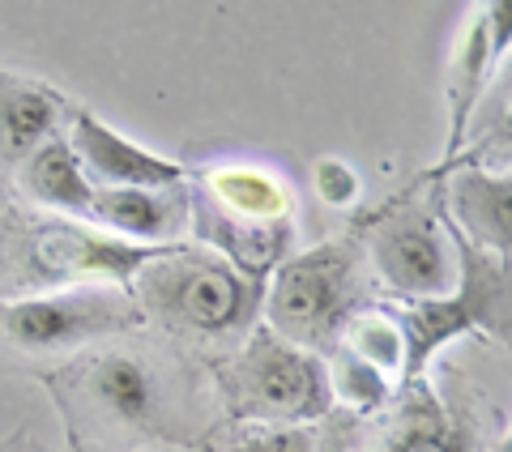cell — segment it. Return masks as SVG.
Instances as JSON below:
<instances>
[{"label": "cell", "mask_w": 512, "mask_h": 452, "mask_svg": "<svg viewBox=\"0 0 512 452\" xmlns=\"http://www.w3.org/2000/svg\"><path fill=\"white\" fill-rule=\"evenodd\" d=\"M508 350H512V342H508ZM495 452H512V427L500 435V440H495Z\"/></svg>", "instance_id": "21"}, {"label": "cell", "mask_w": 512, "mask_h": 452, "mask_svg": "<svg viewBox=\"0 0 512 452\" xmlns=\"http://www.w3.org/2000/svg\"><path fill=\"white\" fill-rule=\"evenodd\" d=\"M436 184L440 214L474 252L491 256L495 265L512 269V167H453L444 175H427Z\"/></svg>", "instance_id": "10"}, {"label": "cell", "mask_w": 512, "mask_h": 452, "mask_svg": "<svg viewBox=\"0 0 512 452\" xmlns=\"http://www.w3.org/2000/svg\"><path fill=\"white\" fill-rule=\"evenodd\" d=\"M453 231V226H448ZM457 239V261H461V278L457 290L444 299H423V303H402L389 308L393 325L402 329V346H406V367H402V384L423 380L427 363L436 354L470 333H500L504 342H512V269L495 265L491 256L474 252L466 239Z\"/></svg>", "instance_id": "5"}, {"label": "cell", "mask_w": 512, "mask_h": 452, "mask_svg": "<svg viewBox=\"0 0 512 452\" xmlns=\"http://www.w3.org/2000/svg\"><path fill=\"white\" fill-rule=\"evenodd\" d=\"M82 363H86L82 367L86 393L111 423L137 427V431L163 423V384H158V371H150L141 354L103 350Z\"/></svg>", "instance_id": "13"}, {"label": "cell", "mask_w": 512, "mask_h": 452, "mask_svg": "<svg viewBox=\"0 0 512 452\" xmlns=\"http://www.w3.org/2000/svg\"><path fill=\"white\" fill-rule=\"evenodd\" d=\"M231 410L244 423H286L308 427L329 410V371L312 350L282 342L265 325L248 337L227 371Z\"/></svg>", "instance_id": "6"}, {"label": "cell", "mask_w": 512, "mask_h": 452, "mask_svg": "<svg viewBox=\"0 0 512 452\" xmlns=\"http://www.w3.org/2000/svg\"><path fill=\"white\" fill-rule=\"evenodd\" d=\"M128 290H133V299L141 303L146 316H158L171 329L205 333V337L248 329L261 316V299H265L261 282H248L218 252L188 244L163 248L128 282Z\"/></svg>", "instance_id": "2"}, {"label": "cell", "mask_w": 512, "mask_h": 452, "mask_svg": "<svg viewBox=\"0 0 512 452\" xmlns=\"http://www.w3.org/2000/svg\"><path fill=\"white\" fill-rule=\"evenodd\" d=\"M359 261L363 248L350 239L286 256L261 299L265 329L299 350H333L359 312Z\"/></svg>", "instance_id": "3"}, {"label": "cell", "mask_w": 512, "mask_h": 452, "mask_svg": "<svg viewBox=\"0 0 512 452\" xmlns=\"http://www.w3.org/2000/svg\"><path fill=\"white\" fill-rule=\"evenodd\" d=\"M188 218L192 201L184 188H94L90 205V222H99V231L137 248H171Z\"/></svg>", "instance_id": "12"}, {"label": "cell", "mask_w": 512, "mask_h": 452, "mask_svg": "<svg viewBox=\"0 0 512 452\" xmlns=\"http://www.w3.org/2000/svg\"><path fill=\"white\" fill-rule=\"evenodd\" d=\"M363 252L380 286L402 303L444 299L457 290V239L440 214V197L419 201L414 192H402L384 201L376 214L363 218Z\"/></svg>", "instance_id": "4"}, {"label": "cell", "mask_w": 512, "mask_h": 452, "mask_svg": "<svg viewBox=\"0 0 512 452\" xmlns=\"http://www.w3.org/2000/svg\"><path fill=\"white\" fill-rule=\"evenodd\" d=\"M22 188L35 197L43 209H52L60 218H90L94 205V184L77 163L69 137H47L35 154L22 163Z\"/></svg>", "instance_id": "14"}, {"label": "cell", "mask_w": 512, "mask_h": 452, "mask_svg": "<svg viewBox=\"0 0 512 452\" xmlns=\"http://www.w3.org/2000/svg\"><path fill=\"white\" fill-rule=\"evenodd\" d=\"M60 99L47 86H26L0 77V158L26 163L39 145L52 137Z\"/></svg>", "instance_id": "16"}, {"label": "cell", "mask_w": 512, "mask_h": 452, "mask_svg": "<svg viewBox=\"0 0 512 452\" xmlns=\"http://www.w3.org/2000/svg\"><path fill=\"white\" fill-rule=\"evenodd\" d=\"M163 248H137L124 239L86 226L77 218H35L26 222L22 239V286L43 295V290L64 286H128Z\"/></svg>", "instance_id": "8"}, {"label": "cell", "mask_w": 512, "mask_h": 452, "mask_svg": "<svg viewBox=\"0 0 512 452\" xmlns=\"http://www.w3.org/2000/svg\"><path fill=\"white\" fill-rule=\"evenodd\" d=\"M69 145L86 175H94V188H184L188 167L167 154H154L146 145L128 141L111 124H103L94 111H73Z\"/></svg>", "instance_id": "11"}, {"label": "cell", "mask_w": 512, "mask_h": 452, "mask_svg": "<svg viewBox=\"0 0 512 452\" xmlns=\"http://www.w3.org/2000/svg\"><path fill=\"white\" fill-rule=\"evenodd\" d=\"M512 56V0H491L470 13L466 30L457 35L453 60L444 73V107H448V133H444V158L427 175H440L457 163L461 145L470 137L474 111L483 107L487 90L500 73V64Z\"/></svg>", "instance_id": "9"}, {"label": "cell", "mask_w": 512, "mask_h": 452, "mask_svg": "<svg viewBox=\"0 0 512 452\" xmlns=\"http://www.w3.org/2000/svg\"><path fill=\"white\" fill-rule=\"evenodd\" d=\"M474 116H478V133H470V141L461 145L453 167L508 171L512 167V56L500 64V73H495L487 99H483V107H478Z\"/></svg>", "instance_id": "17"}, {"label": "cell", "mask_w": 512, "mask_h": 452, "mask_svg": "<svg viewBox=\"0 0 512 452\" xmlns=\"http://www.w3.org/2000/svg\"><path fill=\"white\" fill-rule=\"evenodd\" d=\"M231 452H316V435L286 423H248L235 435Z\"/></svg>", "instance_id": "19"}, {"label": "cell", "mask_w": 512, "mask_h": 452, "mask_svg": "<svg viewBox=\"0 0 512 452\" xmlns=\"http://www.w3.org/2000/svg\"><path fill=\"white\" fill-rule=\"evenodd\" d=\"M402 397H410L402 389ZM410 397L397 406V414L384 423V431L376 435L372 452H470V431L466 423H457L440 401Z\"/></svg>", "instance_id": "15"}, {"label": "cell", "mask_w": 512, "mask_h": 452, "mask_svg": "<svg viewBox=\"0 0 512 452\" xmlns=\"http://www.w3.org/2000/svg\"><path fill=\"white\" fill-rule=\"evenodd\" d=\"M325 371H329V393L342 397L355 414H372V410H380L384 401H389L393 380L384 376L380 367L359 359V354L350 346H342V342L333 346V363Z\"/></svg>", "instance_id": "18"}, {"label": "cell", "mask_w": 512, "mask_h": 452, "mask_svg": "<svg viewBox=\"0 0 512 452\" xmlns=\"http://www.w3.org/2000/svg\"><path fill=\"white\" fill-rule=\"evenodd\" d=\"M312 180H316V192L325 205H338V209H350L359 205L363 197V180L359 171L346 163V158H320V163L312 167Z\"/></svg>", "instance_id": "20"}, {"label": "cell", "mask_w": 512, "mask_h": 452, "mask_svg": "<svg viewBox=\"0 0 512 452\" xmlns=\"http://www.w3.org/2000/svg\"><path fill=\"white\" fill-rule=\"evenodd\" d=\"M192 222L248 282L274 273L295 235V192L265 163H218L201 171V192L192 201Z\"/></svg>", "instance_id": "1"}, {"label": "cell", "mask_w": 512, "mask_h": 452, "mask_svg": "<svg viewBox=\"0 0 512 452\" xmlns=\"http://www.w3.org/2000/svg\"><path fill=\"white\" fill-rule=\"evenodd\" d=\"M146 325L128 286H64L0 303V337L18 350H64Z\"/></svg>", "instance_id": "7"}]
</instances>
